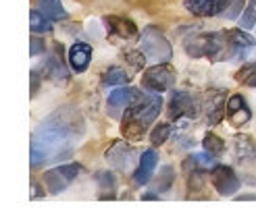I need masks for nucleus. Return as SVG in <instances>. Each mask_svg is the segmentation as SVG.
Returning <instances> with one entry per match:
<instances>
[{
	"label": "nucleus",
	"instance_id": "nucleus-8",
	"mask_svg": "<svg viewBox=\"0 0 256 220\" xmlns=\"http://www.w3.org/2000/svg\"><path fill=\"white\" fill-rule=\"evenodd\" d=\"M108 164L114 168L117 173H123V175H134L136 171V160L138 158V152L132 148V146H127V141L119 139V141H114V144L106 150V156Z\"/></svg>",
	"mask_w": 256,
	"mask_h": 220
},
{
	"label": "nucleus",
	"instance_id": "nucleus-27",
	"mask_svg": "<svg viewBox=\"0 0 256 220\" xmlns=\"http://www.w3.org/2000/svg\"><path fill=\"white\" fill-rule=\"evenodd\" d=\"M169 135H171V125L169 123H158L154 129H152V133H150L152 146H162L164 141L169 139Z\"/></svg>",
	"mask_w": 256,
	"mask_h": 220
},
{
	"label": "nucleus",
	"instance_id": "nucleus-19",
	"mask_svg": "<svg viewBox=\"0 0 256 220\" xmlns=\"http://www.w3.org/2000/svg\"><path fill=\"white\" fill-rule=\"evenodd\" d=\"M219 2L221 0H186L184 6L196 17H212L219 15Z\"/></svg>",
	"mask_w": 256,
	"mask_h": 220
},
{
	"label": "nucleus",
	"instance_id": "nucleus-28",
	"mask_svg": "<svg viewBox=\"0 0 256 220\" xmlns=\"http://www.w3.org/2000/svg\"><path fill=\"white\" fill-rule=\"evenodd\" d=\"M96 181L100 183V189L108 191V200H112L114 198V189H117V179H114V175L112 173H98Z\"/></svg>",
	"mask_w": 256,
	"mask_h": 220
},
{
	"label": "nucleus",
	"instance_id": "nucleus-2",
	"mask_svg": "<svg viewBox=\"0 0 256 220\" xmlns=\"http://www.w3.org/2000/svg\"><path fill=\"white\" fill-rule=\"evenodd\" d=\"M160 108H162V98L156 92L142 96L125 110L123 123H121V135L127 141H142L144 135L148 133L150 125L160 114Z\"/></svg>",
	"mask_w": 256,
	"mask_h": 220
},
{
	"label": "nucleus",
	"instance_id": "nucleus-9",
	"mask_svg": "<svg viewBox=\"0 0 256 220\" xmlns=\"http://www.w3.org/2000/svg\"><path fill=\"white\" fill-rule=\"evenodd\" d=\"M200 106H202V102L194 96V94H190V92H173L171 100H169V119L171 121H179V119H184V116H188V119H196L198 112H200Z\"/></svg>",
	"mask_w": 256,
	"mask_h": 220
},
{
	"label": "nucleus",
	"instance_id": "nucleus-24",
	"mask_svg": "<svg viewBox=\"0 0 256 220\" xmlns=\"http://www.w3.org/2000/svg\"><path fill=\"white\" fill-rule=\"evenodd\" d=\"M173 181H175V173H173V166H162L160 168V173L156 177V181L152 183V189H154L156 193H164V191H169L173 187Z\"/></svg>",
	"mask_w": 256,
	"mask_h": 220
},
{
	"label": "nucleus",
	"instance_id": "nucleus-12",
	"mask_svg": "<svg viewBox=\"0 0 256 220\" xmlns=\"http://www.w3.org/2000/svg\"><path fill=\"white\" fill-rule=\"evenodd\" d=\"M225 116H227V121L232 123L234 127H244V125H248L250 119H252V110H250V106H248L246 98L242 96V94L229 96L227 108H225Z\"/></svg>",
	"mask_w": 256,
	"mask_h": 220
},
{
	"label": "nucleus",
	"instance_id": "nucleus-14",
	"mask_svg": "<svg viewBox=\"0 0 256 220\" xmlns=\"http://www.w3.org/2000/svg\"><path fill=\"white\" fill-rule=\"evenodd\" d=\"M202 108L206 110V123L212 125H219L221 119L225 116V108H227V100H225V92L216 89V92H210L206 96V102L202 104Z\"/></svg>",
	"mask_w": 256,
	"mask_h": 220
},
{
	"label": "nucleus",
	"instance_id": "nucleus-35",
	"mask_svg": "<svg viewBox=\"0 0 256 220\" xmlns=\"http://www.w3.org/2000/svg\"><path fill=\"white\" fill-rule=\"evenodd\" d=\"M142 200H158V193H156V191H154V193H144Z\"/></svg>",
	"mask_w": 256,
	"mask_h": 220
},
{
	"label": "nucleus",
	"instance_id": "nucleus-5",
	"mask_svg": "<svg viewBox=\"0 0 256 220\" xmlns=\"http://www.w3.org/2000/svg\"><path fill=\"white\" fill-rule=\"evenodd\" d=\"M234 162L244 171V177L250 185H256V141L250 135L234 137Z\"/></svg>",
	"mask_w": 256,
	"mask_h": 220
},
{
	"label": "nucleus",
	"instance_id": "nucleus-32",
	"mask_svg": "<svg viewBox=\"0 0 256 220\" xmlns=\"http://www.w3.org/2000/svg\"><path fill=\"white\" fill-rule=\"evenodd\" d=\"M38 198H44V189H40V185L32 181V200H38Z\"/></svg>",
	"mask_w": 256,
	"mask_h": 220
},
{
	"label": "nucleus",
	"instance_id": "nucleus-3",
	"mask_svg": "<svg viewBox=\"0 0 256 220\" xmlns=\"http://www.w3.org/2000/svg\"><path fill=\"white\" fill-rule=\"evenodd\" d=\"M186 52L192 58H210V60H234L240 58L232 42L227 40L225 31L198 33L184 42Z\"/></svg>",
	"mask_w": 256,
	"mask_h": 220
},
{
	"label": "nucleus",
	"instance_id": "nucleus-23",
	"mask_svg": "<svg viewBox=\"0 0 256 220\" xmlns=\"http://www.w3.org/2000/svg\"><path fill=\"white\" fill-rule=\"evenodd\" d=\"M132 79V75L121 67H108L102 73V83L104 85H127Z\"/></svg>",
	"mask_w": 256,
	"mask_h": 220
},
{
	"label": "nucleus",
	"instance_id": "nucleus-29",
	"mask_svg": "<svg viewBox=\"0 0 256 220\" xmlns=\"http://www.w3.org/2000/svg\"><path fill=\"white\" fill-rule=\"evenodd\" d=\"M254 75H256V62H250V64H246V67H242V69L238 71L236 79H238L240 83H244V85H246Z\"/></svg>",
	"mask_w": 256,
	"mask_h": 220
},
{
	"label": "nucleus",
	"instance_id": "nucleus-10",
	"mask_svg": "<svg viewBox=\"0 0 256 220\" xmlns=\"http://www.w3.org/2000/svg\"><path fill=\"white\" fill-rule=\"evenodd\" d=\"M210 183L216 189V193L223 198H232L236 196V191L240 189L242 181L238 177V173L234 171L232 166H223V164H216L210 173Z\"/></svg>",
	"mask_w": 256,
	"mask_h": 220
},
{
	"label": "nucleus",
	"instance_id": "nucleus-7",
	"mask_svg": "<svg viewBox=\"0 0 256 220\" xmlns=\"http://www.w3.org/2000/svg\"><path fill=\"white\" fill-rule=\"evenodd\" d=\"M82 171H84L82 164H60V166L52 168V171L44 173L42 183L46 185V189L52 193V196H58V193H62L78 179V175Z\"/></svg>",
	"mask_w": 256,
	"mask_h": 220
},
{
	"label": "nucleus",
	"instance_id": "nucleus-15",
	"mask_svg": "<svg viewBox=\"0 0 256 220\" xmlns=\"http://www.w3.org/2000/svg\"><path fill=\"white\" fill-rule=\"evenodd\" d=\"M69 67L75 73H86L90 62H92V46L86 44V42H78L69 48Z\"/></svg>",
	"mask_w": 256,
	"mask_h": 220
},
{
	"label": "nucleus",
	"instance_id": "nucleus-1",
	"mask_svg": "<svg viewBox=\"0 0 256 220\" xmlns=\"http://www.w3.org/2000/svg\"><path fill=\"white\" fill-rule=\"evenodd\" d=\"M86 133L84 116L71 108H58L40 123L32 135V168L69 160Z\"/></svg>",
	"mask_w": 256,
	"mask_h": 220
},
{
	"label": "nucleus",
	"instance_id": "nucleus-33",
	"mask_svg": "<svg viewBox=\"0 0 256 220\" xmlns=\"http://www.w3.org/2000/svg\"><path fill=\"white\" fill-rule=\"evenodd\" d=\"M38 87H40V77H38V71H32V96L38 94Z\"/></svg>",
	"mask_w": 256,
	"mask_h": 220
},
{
	"label": "nucleus",
	"instance_id": "nucleus-31",
	"mask_svg": "<svg viewBox=\"0 0 256 220\" xmlns=\"http://www.w3.org/2000/svg\"><path fill=\"white\" fill-rule=\"evenodd\" d=\"M44 50H46V44H44V40H40V37H32V48H30V52H32V56H40V54H44Z\"/></svg>",
	"mask_w": 256,
	"mask_h": 220
},
{
	"label": "nucleus",
	"instance_id": "nucleus-30",
	"mask_svg": "<svg viewBox=\"0 0 256 220\" xmlns=\"http://www.w3.org/2000/svg\"><path fill=\"white\" fill-rule=\"evenodd\" d=\"M125 60H130L132 64H134V67H144V64H146V54L142 52V50H140V52H136V50H132V52H125Z\"/></svg>",
	"mask_w": 256,
	"mask_h": 220
},
{
	"label": "nucleus",
	"instance_id": "nucleus-16",
	"mask_svg": "<svg viewBox=\"0 0 256 220\" xmlns=\"http://www.w3.org/2000/svg\"><path fill=\"white\" fill-rule=\"evenodd\" d=\"M44 71H46V75L50 77V79H54V81H67L69 73H67L65 62H62V46L60 44H54L52 46V54H50V58L46 60Z\"/></svg>",
	"mask_w": 256,
	"mask_h": 220
},
{
	"label": "nucleus",
	"instance_id": "nucleus-17",
	"mask_svg": "<svg viewBox=\"0 0 256 220\" xmlns=\"http://www.w3.org/2000/svg\"><path fill=\"white\" fill-rule=\"evenodd\" d=\"M104 25L110 35H117V37H123V40H127V37H134L138 35V27L136 23L125 19V17H117V15H110V17H104Z\"/></svg>",
	"mask_w": 256,
	"mask_h": 220
},
{
	"label": "nucleus",
	"instance_id": "nucleus-13",
	"mask_svg": "<svg viewBox=\"0 0 256 220\" xmlns=\"http://www.w3.org/2000/svg\"><path fill=\"white\" fill-rule=\"evenodd\" d=\"M158 164V156L154 150H144L140 154V160H138V168L134 173V183L136 185H146L150 183L152 175H154V168Z\"/></svg>",
	"mask_w": 256,
	"mask_h": 220
},
{
	"label": "nucleus",
	"instance_id": "nucleus-26",
	"mask_svg": "<svg viewBox=\"0 0 256 220\" xmlns=\"http://www.w3.org/2000/svg\"><path fill=\"white\" fill-rule=\"evenodd\" d=\"M254 25H256V0H248V4L240 15V27L252 29Z\"/></svg>",
	"mask_w": 256,
	"mask_h": 220
},
{
	"label": "nucleus",
	"instance_id": "nucleus-36",
	"mask_svg": "<svg viewBox=\"0 0 256 220\" xmlns=\"http://www.w3.org/2000/svg\"><path fill=\"white\" fill-rule=\"evenodd\" d=\"M246 85H252V87H256V75H254V77H252V79H250V81H248V83H246Z\"/></svg>",
	"mask_w": 256,
	"mask_h": 220
},
{
	"label": "nucleus",
	"instance_id": "nucleus-6",
	"mask_svg": "<svg viewBox=\"0 0 256 220\" xmlns=\"http://www.w3.org/2000/svg\"><path fill=\"white\" fill-rule=\"evenodd\" d=\"M142 85L148 92L162 94L175 85V69L169 67L167 62H156L154 67H150L142 75Z\"/></svg>",
	"mask_w": 256,
	"mask_h": 220
},
{
	"label": "nucleus",
	"instance_id": "nucleus-20",
	"mask_svg": "<svg viewBox=\"0 0 256 220\" xmlns=\"http://www.w3.org/2000/svg\"><path fill=\"white\" fill-rule=\"evenodd\" d=\"M216 166L214 162V156H210V154H190V156L184 160L182 168L186 173H192V171H212V168Z\"/></svg>",
	"mask_w": 256,
	"mask_h": 220
},
{
	"label": "nucleus",
	"instance_id": "nucleus-25",
	"mask_svg": "<svg viewBox=\"0 0 256 220\" xmlns=\"http://www.w3.org/2000/svg\"><path fill=\"white\" fill-rule=\"evenodd\" d=\"M202 146H204V152H208L210 156H214V158H219L221 154L225 152V141L219 135H214V133H206V135H204Z\"/></svg>",
	"mask_w": 256,
	"mask_h": 220
},
{
	"label": "nucleus",
	"instance_id": "nucleus-21",
	"mask_svg": "<svg viewBox=\"0 0 256 220\" xmlns=\"http://www.w3.org/2000/svg\"><path fill=\"white\" fill-rule=\"evenodd\" d=\"M36 8H40L46 17H50L52 21H65L69 19V12L65 10L60 0H34Z\"/></svg>",
	"mask_w": 256,
	"mask_h": 220
},
{
	"label": "nucleus",
	"instance_id": "nucleus-18",
	"mask_svg": "<svg viewBox=\"0 0 256 220\" xmlns=\"http://www.w3.org/2000/svg\"><path fill=\"white\" fill-rule=\"evenodd\" d=\"M225 35H227V40L232 42V46L236 48L238 56H246L248 50L256 46V40L244 31V27H240V29H227Z\"/></svg>",
	"mask_w": 256,
	"mask_h": 220
},
{
	"label": "nucleus",
	"instance_id": "nucleus-22",
	"mask_svg": "<svg viewBox=\"0 0 256 220\" xmlns=\"http://www.w3.org/2000/svg\"><path fill=\"white\" fill-rule=\"evenodd\" d=\"M52 19L46 17L44 12L40 8H32V15H30V27L34 33H50L52 31V23H50Z\"/></svg>",
	"mask_w": 256,
	"mask_h": 220
},
{
	"label": "nucleus",
	"instance_id": "nucleus-4",
	"mask_svg": "<svg viewBox=\"0 0 256 220\" xmlns=\"http://www.w3.org/2000/svg\"><path fill=\"white\" fill-rule=\"evenodd\" d=\"M140 48H142V52L146 54V58L152 60L154 64L156 62H169L173 58L171 42L167 40V35H164L158 27H154V25L144 27L142 37H140Z\"/></svg>",
	"mask_w": 256,
	"mask_h": 220
},
{
	"label": "nucleus",
	"instance_id": "nucleus-11",
	"mask_svg": "<svg viewBox=\"0 0 256 220\" xmlns=\"http://www.w3.org/2000/svg\"><path fill=\"white\" fill-rule=\"evenodd\" d=\"M144 94L140 92V89L136 87H121V89H114V92L108 96L106 100V110L110 116H114V119H119L121 112L130 108L134 102H138L140 98H142Z\"/></svg>",
	"mask_w": 256,
	"mask_h": 220
},
{
	"label": "nucleus",
	"instance_id": "nucleus-34",
	"mask_svg": "<svg viewBox=\"0 0 256 220\" xmlns=\"http://www.w3.org/2000/svg\"><path fill=\"white\" fill-rule=\"evenodd\" d=\"M238 200H240V202H244V200H246V202H254L256 196H252V193H244V196H238Z\"/></svg>",
	"mask_w": 256,
	"mask_h": 220
}]
</instances>
